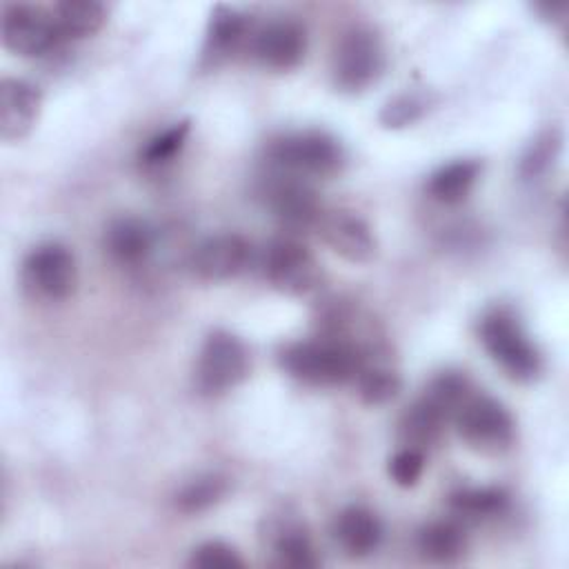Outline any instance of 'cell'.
Wrapping results in <instances>:
<instances>
[{
	"label": "cell",
	"mask_w": 569,
	"mask_h": 569,
	"mask_svg": "<svg viewBox=\"0 0 569 569\" xmlns=\"http://www.w3.org/2000/svg\"><path fill=\"white\" fill-rule=\"evenodd\" d=\"M278 360L291 378L311 387H338L353 382L360 365L358 353L349 345L327 336L289 342L280 349Z\"/></svg>",
	"instance_id": "obj_1"
},
{
	"label": "cell",
	"mask_w": 569,
	"mask_h": 569,
	"mask_svg": "<svg viewBox=\"0 0 569 569\" xmlns=\"http://www.w3.org/2000/svg\"><path fill=\"white\" fill-rule=\"evenodd\" d=\"M478 336L491 360L518 382H531L542 371V358L536 345L529 340L527 331L518 318L505 309H491L482 316Z\"/></svg>",
	"instance_id": "obj_2"
},
{
	"label": "cell",
	"mask_w": 569,
	"mask_h": 569,
	"mask_svg": "<svg viewBox=\"0 0 569 569\" xmlns=\"http://www.w3.org/2000/svg\"><path fill=\"white\" fill-rule=\"evenodd\" d=\"M278 171L298 178H329L340 173L345 164L342 147L325 131H298L273 140L267 149Z\"/></svg>",
	"instance_id": "obj_3"
},
{
	"label": "cell",
	"mask_w": 569,
	"mask_h": 569,
	"mask_svg": "<svg viewBox=\"0 0 569 569\" xmlns=\"http://www.w3.org/2000/svg\"><path fill=\"white\" fill-rule=\"evenodd\" d=\"M458 436L480 453H502L511 447L516 425L511 413L493 398L471 391L453 416Z\"/></svg>",
	"instance_id": "obj_4"
},
{
	"label": "cell",
	"mask_w": 569,
	"mask_h": 569,
	"mask_svg": "<svg viewBox=\"0 0 569 569\" xmlns=\"http://www.w3.org/2000/svg\"><path fill=\"white\" fill-rule=\"evenodd\" d=\"M385 69V47L369 27H351L342 33L333 53V82L340 91H362L380 78Z\"/></svg>",
	"instance_id": "obj_5"
},
{
	"label": "cell",
	"mask_w": 569,
	"mask_h": 569,
	"mask_svg": "<svg viewBox=\"0 0 569 569\" xmlns=\"http://www.w3.org/2000/svg\"><path fill=\"white\" fill-rule=\"evenodd\" d=\"M249 373V351L229 331H213L207 336L198 365L196 387L204 396H220L238 387Z\"/></svg>",
	"instance_id": "obj_6"
},
{
	"label": "cell",
	"mask_w": 569,
	"mask_h": 569,
	"mask_svg": "<svg viewBox=\"0 0 569 569\" xmlns=\"http://www.w3.org/2000/svg\"><path fill=\"white\" fill-rule=\"evenodd\" d=\"M267 282L287 296H309L322 284V269L296 238L273 240L262 258Z\"/></svg>",
	"instance_id": "obj_7"
},
{
	"label": "cell",
	"mask_w": 569,
	"mask_h": 569,
	"mask_svg": "<svg viewBox=\"0 0 569 569\" xmlns=\"http://www.w3.org/2000/svg\"><path fill=\"white\" fill-rule=\"evenodd\" d=\"M24 282L44 300H67L78 287L73 253L60 242L38 244L24 260Z\"/></svg>",
	"instance_id": "obj_8"
},
{
	"label": "cell",
	"mask_w": 569,
	"mask_h": 569,
	"mask_svg": "<svg viewBox=\"0 0 569 569\" xmlns=\"http://www.w3.org/2000/svg\"><path fill=\"white\" fill-rule=\"evenodd\" d=\"M2 42L9 51L33 58L56 49L62 38L51 11L33 4H9L2 11Z\"/></svg>",
	"instance_id": "obj_9"
},
{
	"label": "cell",
	"mask_w": 569,
	"mask_h": 569,
	"mask_svg": "<svg viewBox=\"0 0 569 569\" xmlns=\"http://www.w3.org/2000/svg\"><path fill=\"white\" fill-rule=\"evenodd\" d=\"M264 198L273 216L287 229H293V231L316 227L322 216L320 200L316 191L309 187V182L305 178H298L284 171H278L271 180H267Z\"/></svg>",
	"instance_id": "obj_10"
},
{
	"label": "cell",
	"mask_w": 569,
	"mask_h": 569,
	"mask_svg": "<svg viewBox=\"0 0 569 569\" xmlns=\"http://www.w3.org/2000/svg\"><path fill=\"white\" fill-rule=\"evenodd\" d=\"M251 242L238 233H218L198 244L191 256V271L207 282H222L240 276L251 264Z\"/></svg>",
	"instance_id": "obj_11"
},
{
	"label": "cell",
	"mask_w": 569,
	"mask_h": 569,
	"mask_svg": "<svg viewBox=\"0 0 569 569\" xmlns=\"http://www.w3.org/2000/svg\"><path fill=\"white\" fill-rule=\"evenodd\" d=\"M253 58L273 71H289L298 67L307 51L305 27L296 20H271L253 33Z\"/></svg>",
	"instance_id": "obj_12"
},
{
	"label": "cell",
	"mask_w": 569,
	"mask_h": 569,
	"mask_svg": "<svg viewBox=\"0 0 569 569\" xmlns=\"http://www.w3.org/2000/svg\"><path fill=\"white\" fill-rule=\"evenodd\" d=\"M320 238L345 260L362 264L376 256L371 227L351 211H322L316 224Z\"/></svg>",
	"instance_id": "obj_13"
},
{
	"label": "cell",
	"mask_w": 569,
	"mask_h": 569,
	"mask_svg": "<svg viewBox=\"0 0 569 569\" xmlns=\"http://www.w3.org/2000/svg\"><path fill=\"white\" fill-rule=\"evenodd\" d=\"M40 91L27 80L2 78L0 82V138L18 142L29 136L40 113Z\"/></svg>",
	"instance_id": "obj_14"
},
{
	"label": "cell",
	"mask_w": 569,
	"mask_h": 569,
	"mask_svg": "<svg viewBox=\"0 0 569 569\" xmlns=\"http://www.w3.org/2000/svg\"><path fill=\"white\" fill-rule=\"evenodd\" d=\"M333 538L349 556H367L382 540V525L373 511L360 505L345 507L333 520Z\"/></svg>",
	"instance_id": "obj_15"
},
{
	"label": "cell",
	"mask_w": 569,
	"mask_h": 569,
	"mask_svg": "<svg viewBox=\"0 0 569 569\" xmlns=\"http://www.w3.org/2000/svg\"><path fill=\"white\" fill-rule=\"evenodd\" d=\"M356 391L365 405H385L400 391V376L391 365L389 349L367 356L353 376Z\"/></svg>",
	"instance_id": "obj_16"
},
{
	"label": "cell",
	"mask_w": 569,
	"mask_h": 569,
	"mask_svg": "<svg viewBox=\"0 0 569 569\" xmlns=\"http://www.w3.org/2000/svg\"><path fill=\"white\" fill-rule=\"evenodd\" d=\"M445 422H449L429 400H416L398 422V438L402 447H411L425 453L442 436Z\"/></svg>",
	"instance_id": "obj_17"
},
{
	"label": "cell",
	"mask_w": 569,
	"mask_h": 569,
	"mask_svg": "<svg viewBox=\"0 0 569 569\" xmlns=\"http://www.w3.org/2000/svg\"><path fill=\"white\" fill-rule=\"evenodd\" d=\"M104 244L118 262L136 264L149 256L153 247V233L142 220L118 218L109 224Z\"/></svg>",
	"instance_id": "obj_18"
},
{
	"label": "cell",
	"mask_w": 569,
	"mask_h": 569,
	"mask_svg": "<svg viewBox=\"0 0 569 569\" xmlns=\"http://www.w3.org/2000/svg\"><path fill=\"white\" fill-rule=\"evenodd\" d=\"M480 176L478 160H453L436 169L427 180V193L442 204L462 202Z\"/></svg>",
	"instance_id": "obj_19"
},
{
	"label": "cell",
	"mask_w": 569,
	"mask_h": 569,
	"mask_svg": "<svg viewBox=\"0 0 569 569\" xmlns=\"http://www.w3.org/2000/svg\"><path fill=\"white\" fill-rule=\"evenodd\" d=\"M51 16L60 38L69 40L98 33L107 20V9L96 0H64L53 4Z\"/></svg>",
	"instance_id": "obj_20"
},
{
	"label": "cell",
	"mask_w": 569,
	"mask_h": 569,
	"mask_svg": "<svg viewBox=\"0 0 569 569\" xmlns=\"http://www.w3.org/2000/svg\"><path fill=\"white\" fill-rule=\"evenodd\" d=\"M418 551L422 553V558L431 560V562H456L465 549H467V540H465V531L460 527V522L456 520H436L425 525L418 531Z\"/></svg>",
	"instance_id": "obj_21"
},
{
	"label": "cell",
	"mask_w": 569,
	"mask_h": 569,
	"mask_svg": "<svg viewBox=\"0 0 569 569\" xmlns=\"http://www.w3.org/2000/svg\"><path fill=\"white\" fill-rule=\"evenodd\" d=\"M507 507V493L496 487H473L460 489L451 496V511L458 522H482L487 518H496Z\"/></svg>",
	"instance_id": "obj_22"
},
{
	"label": "cell",
	"mask_w": 569,
	"mask_h": 569,
	"mask_svg": "<svg viewBox=\"0 0 569 569\" xmlns=\"http://www.w3.org/2000/svg\"><path fill=\"white\" fill-rule=\"evenodd\" d=\"M271 553L273 565L287 569H313L320 562L309 536L296 525L276 529V536L271 538Z\"/></svg>",
	"instance_id": "obj_23"
},
{
	"label": "cell",
	"mask_w": 569,
	"mask_h": 569,
	"mask_svg": "<svg viewBox=\"0 0 569 569\" xmlns=\"http://www.w3.org/2000/svg\"><path fill=\"white\" fill-rule=\"evenodd\" d=\"M247 33V20L242 13L236 9L218 7L211 16L209 22V33H207V56H227L231 53L240 40Z\"/></svg>",
	"instance_id": "obj_24"
},
{
	"label": "cell",
	"mask_w": 569,
	"mask_h": 569,
	"mask_svg": "<svg viewBox=\"0 0 569 569\" xmlns=\"http://www.w3.org/2000/svg\"><path fill=\"white\" fill-rule=\"evenodd\" d=\"M471 385L462 373L456 371H447L440 373L438 378H433L425 391V400H429L447 420H453L456 411L460 409V405L467 400V396L471 393Z\"/></svg>",
	"instance_id": "obj_25"
},
{
	"label": "cell",
	"mask_w": 569,
	"mask_h": 569,
	"mask_svg": "<svg viewBox=\"0 0 569 569\" xmlns=\"http://www.w3.org/2000/svg\"><path fill=\"white\" fill-rule=\"evenodd\" d=\"M189 136V122H176L173 127L164 129L162 133L153 136L140 151V162L144 167H160L184 147V140Z\"/></svg>",
	"instance_id": "obj_26"
},
{
	"label": "cell",
	"mask_w": 569,
	"mask_h": 569,
	"mask_svg": "<svg viewBox=\"0 0 569 569\" xmlns=\"http://www.w3.org/2000/svg\"><path fill=\"white\" fill-rule=\"evenodd\" d=\"M227 491V482L218 476H204L198 478L193 482H189L187 487H182V491L176 498V505L180 511L184 513H198L211 505H216Z\"/></svg>",
	"instance_id": "obj_27"
},
{
	"label": "cell",
	"mask_w": 569,
	"mask_h": 569,
	"mask_svg": "<svg viewBox=\"0 0 569 569\" xmlns=\"http://www.w3.org/2000/svg\"><path fill=\"white\" fill-rule=\"evenodd\" d=\"M189 567L196 569H242L244 560L240 558V553L220 540H209L202 542L200 547L193 549L191 558H189Z\"/></svg>",
	"instance_id": "obj_28"
},
{
	"label": "cell",
	"mask_w": 569,
	"mask_h": 569,
	"mask_svg": "<svg viewBox=\"0 0 569 569\" xmlns=\"http://www.w3.org/2000/svg\"><path fill=\"white\" fill-rule=\"evenodd\" d=\"M427 109V100L418 93H402L389 100L380 111V124L387 129H400L416 122Z\"/></svg>",
	"instance_id": "obj_29"
},
{
	"label": "cell",
	"mask_w": 569,
	"mask_h": 569,
	"mask_svg": "<svg viewBox=\"0 0 569 569\" xmlns=\"http://www.w3.org/2000/svg\"><path fill=\"white\" fill-rule=\"evenodd\" d=\"M389 476L398 487H413L418 485L425 471V453L411 447H402L389 458Z\"/></svg>",
	"instance_id": "obj_30"
},
{
	"label": "cell",
	"mask_w": 569,
	"mask_h": 569,
	"mask_svg": "<svg viewBox=\"0 0 569 569\" xmlns=\"http://www.w3.org/2000/svg\"><path fill=\"white\" fill-rule=\"evenodd\" d=\"M556 149H558V138L553 131L542 136L540 140H536L531 144L529 153L522 158V173L531 178V176H538L540 171H545L549 160H553Z\"/></svg>",
	"instance_id": "obj_31"
}]
</instances>
